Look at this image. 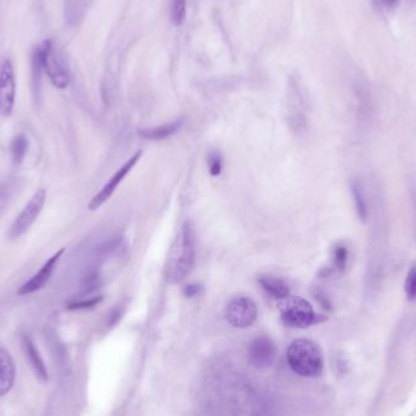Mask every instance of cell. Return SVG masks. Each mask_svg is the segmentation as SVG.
I'll list each match as a JSON object with an SVG mask.
<instances>
[{"label": "cell", "instance_id": "1", "mask_svg": "<svg viewBox=\"0 0 416 416\" xmlns=\"http://www.w3.org/2000/svg\"><path fill=\"white\" fill-rule=\"evenodd\" d=\"M195 266V234L191 224L186 222L172 247L167 278L171 283H180L191 273Z\"/></svg>", "mask_w": 416, "mask_h": 416}, {"label": "cell", "instance_id": "2", "mask_svg": "<svg viewBox=\"0 0 416 416\" xmlns=\"http://www.w3.org/2000/svg\"><path fill=\"white\" fill-rule=\"evenodd\" d=\"M287 363L292 372L304 377L319 376L324 369V359L316 342L298 338L287 350Z\"/></svg>", "mask_w": 416, "mask_h": 416}, {"label": "cell", "instance_id": "3", "mask_svg": "<svg viewBox=\"0 0 416 416\" xmlns=\"http://www.w3.org/2000/svg\"><path fill=\"white\" fill-rule=\"evenodd\" d=\"M279 309L283 323L290 328H308L326 320L325 316L316 314L311 303L297 296H287L280 299Z\"/></svg>", "mask_w": 416, "mask_h": 416}, {"label": "cell", "instance_id": "4", "mask_svg": "<svg viewBox=\"0 0 416 416\" xmlns=\"http://www.w3.org/2000/svg\"><path fill=\"white\" fill-rule=\"evenodd\" d=\"M43 71L48 76L49 81L57 89H66L71 83V75L69 67L66 66L62 57L57 53L54 42L52 40H44Z\"/></svg>", "mask_w": 416, "mask_h": 416}, {"label": "cell", "instance_id": "5", "mask_svg": "<svg viewBox=\"0 0 416 416\" xmlns=\"http://www.w3.org/2000/svg\"><path fill=\"white\" fill-rule=\"evenodd\" d=\"M45 200H47V191L44 189H38L33 194L31 200L27 202V205L22 210L21 213L16 217L13 225L10 227L8 237L11 240L22 237L23 234H26L30 230V228L42 213L44 205H45Z\"/></svg>", "mask_w": 416, "mask_h": 416}, {"label": "cell", "instance_id": "6", "mask_svg": "<svg viewBox=\"0 0 416 416\" xmlns=\"http://www.w3.org/2000/svg\"><path fill=\"white\" fill-rule=\"evenodd\" d=\"M258 316L257 304L245 296L232 298L225 308V318L234 328H250Z\"/></svg>", "mask_w": 416, "mask_h": 416}, {"label": "cell", "instance_id": "7", "mask_svg": "<svg viewBox=\"0 0 416 416\" xmlns=\"http://www.w3.org/2000/svg\"><path fill=\"white\" fill-rule=\"evenodd\" d=\"M16 101V79L13 62L5 59L0 64V114L10 117Z\"/></svg>", "mask_w": 416, "mask_h": 416}, {"label": "cell", "instance_id": "8", "mask_svg": "<svg viewBox=\"0 0 416 416\" xmlns=\"http://www.w3.org/2000/svg\"><path fill=\"white\" fill-rule=\"evenodd\" d=\"M141 155H143L141 151L136 153L133 158H129L127 162L124 163V165L119 168V171L116 172V173L109 178V182L102 186V189H101L100 191H99L95 196L93 197L92 201L89 202V205H88V208H89V210H97V208L102 206L109 198H111V196H112L114 191H116V189L119 188V183L126 178V175L133 170V167L136 166L138 161L141 160Z\"/></svg>", "mask_w": 416, "mask_h": 416}, {"label": "cell", "instance_id": "9", "mask_svg": "<svg viewBox=\"0 0 416 416\" xmlns=\"http://www.w3.org/2000/svg\"><path fill=\"white\" fill-rule=\"evenodd\" d=\"M247 355H249L250 363L254 368L266 369L269 368L274 363L278 350H276L275 343L271 338L267 336H261L251 342Z\"/></svg>", "mask_w": 416, "mask_h": 416}, {"label": "cell", "instance_id": "10", "mask_svg": "<svg viewBox=\"0 0 416 416\" xmlns=\"http://www.w3.org/2000/svg\"><path fill=\"white\" fill-rule=\"evenodd\" d=\"M64 254H65V249H61V250L57 251V254H54L47 262L44 263L43 267L40 268V271L35 273L30 280L26 281L18 290V296L35 294L37 291L45 287V285L48 284L49 280L52 279V275H53L54 271L57 268V263L61 259Z\"/></svg>", "mask_w": 416, "mask_h": 416}, {"label": "cell", "instance_id": "11", "mask_svg": "<svg viewBox=\"0 0 416 416\" xmlns=\"http://www.w3.org/2000/svg\"><path fill=\"white\" fill-rule=\"evenodd\" d=\"M16 369L8 350L0 348V397L9 393L15 384Z\"/></svg>", "mask_w": 416, "mask_h": 416}, {"label": "cell", "instance_id": "12", "mask_svg": "<svg viewBox=\"0 0 416 416\" xmlns=\"http://www.w3.org/2000/svg\"><path fill=\"white\" fill-rule=\"evenodd\" d=\"M22 347H23V352L26 355L27 362L31 365L32 370L35 372V376L40 381H48L49 375L47 367L44 364V360L42 359L38 350L35 348V343L28 336H23L22 338Z\"/></svg>", "mask_w": 416, "mask_h": 416}, {"label": "cell", "instance_id": "13", "mask_svg": "<svg viewBox=\"0 0 416 416\" xmlns=\"http://www.w3.org/2000/svg\"><path fill=\"white\" fill-rule=\"evenodd\" d=\"M180 126H182V121H175L161 127L145 128L139 131V136L150 141H162L179 131Z\"/></svg>", "mask_w": 416, "mask_h": 416}, {"label": "cell", "instance_id": "14", "mask_svg": "<svg viewBox=\"0 0 416 416\" xmlns=\"http://www.w3.org/2000/svg\"><path fill=\"white\" fill-rule=\"evenodd\" d=\"M259 284L263 289L267 291L268 294L272 295L273 297L278 299H284L290 296V289L285 281L274 276H262L259 278Z\"/></svg>", "mask_w": 416, "mask_h": 416}, {"label": "cell", "instance_id": "15", "mask_svg": "<svg viewBox=\"0 0 416 416\" xmlns=\"http://www.w3.org/2000/svg\"><path fill=\"white\" fill-rule=\"evenodd\" d=\"M27 150H28V141L23 134L16 136L11 141L10 151H11V158L15 165H20L26 156Z\"/></svg>", "mask_w": 416, "mask_h": 416}, {"label": "cell", "instance_id": "16", "mask_svg": "<svg viewBox=\"0 0 416 416\" xmlns=\"http://www.w3.org/2000/svg\"><path fill=\"white\" fill-rule=\"evenodd\" d=\"M350 186H352V194H353V197H355V210H357L358 217L363 222H365L367 218H368V206H367V202H365V198H364L362 186H360L359 183L357 180H353Z\"/></svg>", "mask_w": 416, "mask_h": 416}, {"label": "cell", "instance_id": "17", "mask_svg": "<svg viewBox=\"0 0 416 416\" xmlns=\"http://www.w3.org/2000/svg\"><path fill=\"white\" fill-rule=\"evenodd\" d=\"M170 18L174 26H182L186 18V0H170Z\"/></svg>", "mask_w": 416, "mask_h": 416}, {"label": "cell", "instance_id": "18", "mask_svg": "<svg viewBox=\"0 0 416 416\" xmlns=\"http://www.w3.org/2000/svg\"><path fill=\"white\" fill-rule=\"evenodd\" d=\"M348 261V250L343 245H338L333 249V269L338 273L346 271Z\"/></svg>", "mask_w": 416, "mask_h": 416}, {"label": "cell", "instance_id": "19", "mask_svg": "<svg viewBox=\"0 0 416 416\" xmlns=\"http://www.w3.org/2000/svg\"><path fill=\"white\" fill-rule=\"evenodd\" d=\"M404 291L409 301L416 299V264H414L410 271L408 272L405 283H404Z\"/></svg>", "mask_w": 416, "mask_h": 416}, {"label": "cell", "instance_id": "20", "mask_svg": "<svg viewBox=\"0 0 416 416\" xmlns=\"http://www.w3.org/2000/svg\"><path fill=\"white\" fill-rule=\"evenodd\" d=\"M207 163H208L210 175L218 177L222 173L223 158H222V155L218 151H210L208 158H207Z\"/></svg>", "mask_w": 416, "mask_h": 416}, {"label": "cell", "instance_id": "21", "mask_svg": "<svg viewBox=\"0 0 416 416\" xmlns=\"http://www.w3.org/2000/svg\"><path fill=\"white\" fill-rule=\"evenodd\" d=\"M101 301H102V296H97V297L85 299V301H77V302L70 303V304L67 306V309H70V311L90 309V308H94V307L97 306Z\"/></svg>", "mask_w": 416, "mask_h": 416}, {"label": "cell", "instance_id": "22", "mask_svg": "<svg viewBox=\"0 0 416 416\" xmlns=\"http://www.w3.org/2000/svg\"><path fill=\"white\" fill-rule=\"evenodd\" d=\"M202 292V285L197 284V283H191V284H186L183 289V294L189 298L196 297Z\"/></svg>", "mask_w": 416, "mask_h": 416}, {"label": "cell", "instance_id": "23", "mask_svg": "<svg viewBox=\"0 0 416 416\" xmlns=\"http://www.w3.org/2000/svg\"><path fill=\"white\" fill-rule=\"evenodd\" d=\"M380 3L386 8H393L394 5L398 3V0H380Z\"/></svg>", "mask_w": 416, "mask_h": 416}, {"label": "cell", "instance_id": "24", "mask_svg": "<svg viewBox=\"0 0 416 416\" xmlns=\"http://www.w3.org/2000/svg\"><path fill=\"white\" fill-rule=\"evenodd\" d=\"M3 194L0 193V207L3 206Z\"/></svg>", "mask_w": 416, "mask_h": 416}]
</instances>
